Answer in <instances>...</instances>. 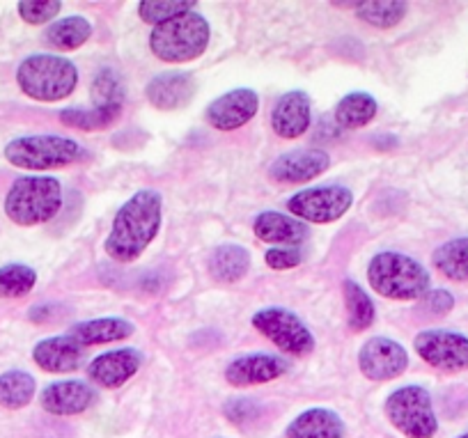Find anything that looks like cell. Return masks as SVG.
Returning <instances> with one entry per match:
<instances>
[{"label":"cell","mask_w":468,"mask_h":438,"mask_svg":"<svg viewBox=\"0 0 468 438\" xmlns=\"http://www.w3.org/2000/svg\"><path fill=\"white\" fill-rule=\"evenodd\" d=\"M164 223V198L154 188L133 193L112 219L103 251L120 264L136 262L159 234Z\"/></svg>","instance_id":"1"},{"label":"cell","mask_w":468,"mask_h":438,"mask_svg":"<svg viewBox=\"0 0 468 438\" xmlns=\"http://www.w3.org/2000/svg\"><path fill=\"white\" fill-rule=\"evenodd\" d=\"M367 283L377 294L393 301L425 299L430 292V273L413 257L402 252H379L367 264Z\"/></svg>","instance_id":"2"},{"label":"cell","mask_w":468,"mask_h":438,"mask_svg":"<svg viewBox=\"0 0 468 438\" xmlns=\"http://www.w3.org/2000/svg\"><path fill=\"white\" fill-rule=\"evenodd\" d=\"M62 207V187L56 177L30 175L19 177L5 196V214L21 228L51 220Z\"/></svg>","instance_id":"3"},{"label":"cell","mask_w":468,"mask_h":438,"mask_svg":"<svg viewBox=\"0 0 468 438\" xmlns=\"http://www.w3.org/2000/svg\"><path fill=\"white\" fill-rule=\"evenodd\" d=\"M16 83L35 101H60L79 85V69L69 58L37 53L21 62L16 69Z\"/></svg>","instance_id":"4"},{"label":"cell","mask_w":468,"mask_h":438,"mask_svg":"<svg viewBox=\"0 0 468 438\" xmlns=\"http://www.w3.org/2000/svg\"><path fill=\"white\" fill-rule=\"evenodd\" d=\"M209 37L211 28L207 19L193 10L168 24L156 26L150 35V48L159 60L179 65L200 58L209 47Z\"/></svg>","instance_id":"5"},{"label":"cell","mask_w":468,"mask_h":438,"mask_svg":"<svg viewBox=\"0 0 468 438\" xmlns=\"http://www.w3.org/2000/svg\"><path fill=\"white\" fill-rule=\"evenodd\" d=\"M83 147L65 135H21L5 144V159L15 168L53 170L83 159Z\"/></svg>","instance_id":"6"},{"label":"cell","mask_w":468,"mask_h":438,"mask_svg":"<svg viewBox=\"0 0 468 438\" xmlns=\"http://www.w3.org/2000/svg\"><path fill=\"white\" fill-rule=\"evenodd\" d=\"M386 418L407 438H431L439 432L434 404L427 388L402 386L386 397Z\"/></svg>","instance_id":"7"},{"label":"cell","mask_w":468,"mask_h":438,"mask_svg":"<svg viewBox=\"0 0 468 438\" xmlns=\"http://www.w3.org/2000/svg\"><path fill=\"white\" fill-rule=\"evenodd\" d=\"M253 328H258L267 340L290 356H310L317 347L313 331L305 326L303 319L287 308H262L250 319Z\"/></svg>","instance_id":"8"},{"label":"cell","mask_w":468,"mask_h":438,"mask_svg":"<svg viewBox=\"0 0 468 438\" xmlns=\"http://www.w3.org/2000/svg\"><path fill=\"white\" fill-rule=\"evenodd\" d=\"M351 205H354V193L342 184L303 188L287 200L290 214L308 223H335L351 209Z\"/></svg>","instance_id":"9"},{"label":"cell","mask_w":468,"mask_h":438,"mask_svg":"<svg viewBox=\"0 0 468 438\" xmlns=\"http://www.w3.org/2000/svg\"><path fill=\"white\" fill-rule=\"evenodd\" d=\"M413 347H416V354L431 368L443 369V372L468 369V337L462 333L430 328V331L418 333Z\"/></svg>","instance_id":"10"},{"label":"cell","mask_w":468,"mask_h":438,"mask_svg":"<svg viewBox=\"0 0 468 438\" xmlns=\"http://www.w3.org/2000/svg\"><path fill=\"white\" fill-rule=\"evenodd\" d=\"M358 368L370 381H393L409 368V354L390 337H370L358 351Z\"/></svg>","instance_id":"11"},{"label":"cell","mask_w":468,"mask_h":438,"mask_svg":"<svg viewBox=\"0 0 468 438\" xmlns=\"http://www.w3.org/2000/svg\"><path fill=\"white\" fill-rule=\"evenodd\" d=\"M260 97L250 88H237L229 92L220 94L216 101L209 103L205 117L214 129L218 131H234L249 124L258 115Z\"/></svg>","instance_id":"12"},{"label":"cell","mask_w":468,"mask_h":438,"mask_svg":"<svg viewBox=\"0 0 468 438\" xmlns=\"http://www.w3.org/2000/svg\"><path fill=\"white\" fill-rule=\"evenodd\" d=\"M143 354L133 347H122V349H112L106 354L97 356L88 363V379L97 386L115 390L124 386L133 374L141 369Z\"/></svg>","instance_id":"13"},{"label":"cell","mask_w":468,"mask_h":438,"mask_svg":"<svg viewBox=\"0 0 468 438\" xmlns=\"http://www.w3.org/2000/svg\"><path fill=\"white\" fill-rule=\"evenodd\" d=\"M290 372V363L282 356L276 354H246L234 358L225 368V379L229 386L246 388L269 383L273 379H281L282 374Z\"/></svg>","instance_id":"14"},{"label":"cell","mask_w":468,"mask_h":438,"mask_svg":"<svg viewBox=\"0 0 468 438\" xmlns=\"http://www.w3.org/2000/svg\"><path fill=\"white\" fill-rule=\"evenodd\" d=\"M328 166L331 156L324 150H292L273 161L269 175L282 184H303L326 173Z\"/></svg>","instance_id":"15"},{"label":"cell","mask_w":468,"mask_h":438,"mask_svg":"<svg viewBox=\"0 0 468 438\" xmlns=\"http://www.w3.org/2000/svg\"><path fill=\"white\" fill-rule=\"evenodd\" d=\"M99 400V392L85 381H56L48 383L39 395V404L44 411L53 415H79L85 413L94 401Z\"/></svg>","instance_id":"16"},{"label":"cell","mask_w":468,"mask_h":438,"mask_svg":"<svg viewBox=\"0 0 468 438\" xmlns=\"http://www.w3.org/2000/svg\"><path fill=\"white\" fill-rule=\"evenodd\" d=\"M196 92L197 80L188 71H165V74L154 76L145 88L147 101L161 111L186 108L191 99L196 97Z\"/></svg>","instance_id":"17"},{"label":"cell","mask_w":468,"mask_h":438,"mask_svg":"<svg viewBox=\"0 0 468 438\" xmlns=\"http://www.w3.org/2000/svg\"><path fill=\"white\" fill-rule=\"evenodd\" d=\"M310 120H313L310 97L303 90H290V92L282 94L271 112L273 131L285 140H294L308 134Z\"/></svg>","instance_id":"18"},{"label":"cell","mask_w":468,"mask_h":438,"mask_svg":"<svg viewBox=\"0 0 468 438\" xmlns=\"http://www.w3.org/2000/svg\"><path fill=\"white\" fill-rule=\"evenodd\" d=\"M85 358V347L79 340L65 333V336H53L37 342L33 349V360L44 372H74Z\"/></svg>","instance_id":"19"},{"label":"cell","mask_w":468,"mask_h":438,"mask_svg":"<svg viewBox=\"0 0 468 438\" xmlns=\"http://www.w3.org/2000/svg\"><path fill=\"white\" fill-rule=\"evenodd\" d=\"M253 232L260 241L276 243L278 248H296L310 237V230L303 220L292 219L281 211H262L255 216Z\"/></svg>","instance_id":"20"},{"label":"cell","mask_w":468,"mask_h":438,"mask_svg":"<svg viewBox=\"0 0 468 438\" xmlns=\"http://www.w3.org/2000/svg\"><path fill=\"white\" fill-rule=\"evenodd\" d=\"M136 333V324L124 317H99L88 322L74 324L69 328V336L79 340L83 347L108 345V342L127 340Z\"/></svg>","instance_id":"21"},{"label":"cell","mask_w":468,"mask_h":438,"mask_svg":"<svg viewBox=\"0 0 468 438\" xmlns=\"http://www.w3.org/2000/svg\"><path fill=\"white\" fill-rule=\"evenodd\" d=\"M345 420L331 409H308L287 427V438H345Z\"/></svg>","instance_id":"22"},{"label":"cell","mask_w":468,"mask_h":438,"mask_svg":"<svg viewBox=\"0 0 468 438\" xmlns=\"http://www.w3.org/2000/svg\"><path fill=\"white\" fill-rule=\"evenodd\" d=\"M207 269H209L211 278L218 283H237L250 269L249 248L239 246V243H223L209 255Z\"/></svg>","instance_id":"23"},{"label":"cell","mask_w":468,"mask_h":438,"mask_svg":"<svg viewBox=\"0 0 468 438\" xmlns=\"http://www.w3.org/2000/svg\"><path fill=\"white\" fill-rule=\"evenodd\" d=\"M379 103L367 92H349L337 101L335 122L342 129H361L377 117Z\"/></svg>","instance_id":"24"},{"label":"cell","mask_w":468,"mask_h":438,"mask_svg":"<svg viewBox=\"0 0 468 438\" xmlns=\"http://www.w3.org/2000/svg\"><path fill=\"white\" fill-rule=\"evenodd\" d=\"M436 271L454 283H468V237H457L439 246L431 255Z\"/></svg>","instance_id":"25"},{"label":"cell","mask_w":468,"mask_h":438,"mask_svg":"<svg viewBox=\"0 0 468 438\" xmlns=\"http://www.w3.org/2000/svg\"><path fill=\"white\" fill-rule=\"evenodd\" d=\"M37 381L33 374L24 369H10V372L0 374V406L10 411H19L33 401Z\"/></svg>","instance_id":"26"},{"label":"cell","mask_w":468,"mask_h":438,"mask_svg":"<svg viewBox=\"0 0 468 438\" xmlns=\"http://www.w3.org/2000/svg\"><path fill=\"white\" fill-rule=\"evenodd\" d=\"M92 37V24L85 16H67L47 30V42L58 51H74Z\"/></svg>","instance_id":"27"},{"label":"cell","mask_w":468,"mask_h":438,"mask_svg":"<svg viewBox=\"0 0 468 438\" xmlns=\"http://www.w3.org/2000/svg\"><path fill=\"white\" fill-rule=\"evenodd\" d=\"M354 10H356L358 19H363L366 24L388 30L407 16L409 3L404 0H366V3H356Z\"/></svg>","instance_id":"28"},{"label":"cell","mask_w":468,"mask_h":438,"mask_svg":"<svg viewBox=\"0 0 468 438\" xmlns=\"http://www.w3.org/2000/svg\"><path fill=\"white\" fill-rule=\"evenodd\" d=\"M342 292H345L346 319H349L351 331H366V328H370L377 319V308L370 296L363 292L361 284L356 280H345Z\"/></svg>","instance_id":"29"},{"label":"cell","mask_w":468,"mask_h":438,"mask_svg":"<svg viewBox=\"0 0 468 438\" xmlns=\"http://www.w3.org/2000/svg\"><path fill=\"white\" fill-rule=\"evenodd\" d=\"M122 115V106H94L90 111L85 108H65L60 111V122L65 126H74L80 131H101L106 126L115 124Z\"/></svg>","instance_id":"30"},{"label":"cell","mask_w":468,"mask_h":438,"mask_svg":"<svg viewBox=\"0 0 468 438\" xmlns=\"http://www.w3.org/2000/svg\"><path fill=\"white\" fill-rule=\"evenodd\" d=\"M37 284V271L28 264L0 266V299H21Z\"/></svg>","instance_id":"31"},{"label":"cell","mask_w":468,"mask_h":438,"mask_svg":"<svg viewBox=\"0 0 468 438\" xmlns=\"http://www.w3.org/2000/svg\"><path fill=\"white\" fill-rule=\"evenodd\" d=\"M197 7V3L193 0H143L138 5V15L145 24L150 26H161L168 24V21L177 19V16L186 15V12H193Z\"/></svg>","instance_id":"32"},{"label":"cell","mask_w":468,"mask_h":438,"mask_svg":"<svg viewBox=\"0 0 468 438\" xmlns=\"http://www.w3.org/2000/svg\"><path fill=\"white\" fill-rule=\"evenodd\" d=\"M127 88L122 76L112 69H101L92 80L94 106H124Z\"/></svg>","instance_id":"33"},{"label":"cell","mask_w":468,"mask_h":438,"mask_svg":"<svg viewBox=\"0 0 468 438\" xmlns=\"http://www.w3.org/2000/svg\"><path fill=\"white\" fill-rule=\"evenodd\" d=\"M16 10H19V16L26 24L42 26L60 15L62 3L60 0H21Z\"/></svg>","instance_id":"34"},{"label":"cell","mask_w":468,"mask_h":438,"mask_svg":"<svg viewBox=\"0 0 468 438\" xmlns=\"http://www.w3.org/2000/svg\"><path fill=\"white\" fill-rule=\"evenodd\" d=\"M264 262L267 266L276 271H285V269H294L303 262V252L299 248H271V251L264 255Z\"/></svg>","instance_id":"35"},{"label":"cell","mask_w":468,"mask_h":438,"mask_svg":"<svg viewBox=\"0 0 468 438\" xmlns=\"http://www.w3.org/2000/svg\"><path fill=\"white\" fill-rule=\"evenodd\" d=\"M225 415H228L232 422L241 424L258 415V406L253 404V400H229L228 404H225Z\"/></svg>","instance_id":"36"},{"label":"cell","mask_w":468,"mask_h":438,"mask_svg":"<svg viewBox=\"0 0 468 438\" xmlns=\"http://www.w3.org/2000/svg\"><path fill=\"white\" fill-rule=\"evenodd\" d=\"M454 305V296L445 289H434V292H427L425 296V308L431 315H448Z\"/></svg>","instance_id":"37"},{"label":"cell","mask_w":468,"mask_h":438,"mask_svg":"<svg viewBox=\"0 0 468 438\" xmlns=\"http://www.w3.org/2000/svg\"><path fill=\"white\" fill-rule=\"evenodd\" d=\"M459 438H468V432H466V433H462V436H459Z\"/></svg>","instance_id":"38"}]
</instances>
